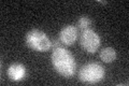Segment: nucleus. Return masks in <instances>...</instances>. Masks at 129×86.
I'll return each mask as SVG.
<instances>
[{"mask_svg": "<svg viewBox=\"0 0 129 86\" xmlns=\"http://www.w3.org/2000/svg\"><path fill=\"white\" fill-rule=\"evenodd\" d=\"M51 61L55 71L63 77H72L76 71V61L70 51L62 46L56 47L51 55Z\"/></svg>", "mask_w": 129, "mask_h": 86, "instance_id": "obj_1", "label": "nucleus"}, {"mask_svg": "<svg viewBox=\"0 0 129 86\" xmlns=\"http://www.w3.org/2000/svg\"><path fill=\"white\" fill-rule=\"evenodd\" d=\"M106 75V69L99 63H88L80 69L79 80L85 84H97Z\"/></svg>", "mask_w": 129, "mask_h": 86, "instance_id": "obj_2", "label": "nucleus"}, {"mask_svg": "<svg viewBox=\"0 0 129 86\" xmlns=\"http://www.w3.org/2000/svg\"><path fill=\"white\" fill-rule=\"evenodd\" d=\"M25 41L28 47L40 53L46 52L50 48H52L51 39L48 38L45 32L40 29H32L28 31Z\"/></svg>", "mask_w": 129, "mask_h": 86, "instance_id": "obj_3", "label": "nucleus"}, {"mask_svg": "<svg viewBox=\"0 0 129 86\" xmlns=\"http://www.w3.org/2000/svg\"><path fill=\"white\" fill-rule=\"evenodd\" d=\"M80 44L81 47L86 53L95 54L100 47L101 39H100V36L94 29L89 28V29L82 31V35L80 37Z\"/></svg>", "mask_w": 129, "mask_h": 86, "instance_id": "obj_4", "label": "nucleus"}, {"mask_svg": "<svg viewBox=\"0 0 129 86\" xmlns=\"http://www.w3.org/2000/svg\"><path fill=\"white\" fill-rule=\"evenodd\" d=\"M78 36H79L78 28L73 25H67L59 31L58 39L61 42V44L70 46L75 43V41L78 40Z\"/></svg>", "mask_w": 129, "mask_h": 86, "instance_id": "obj_5", "label": "nucleus"}, {"mask_svg": "<svg viewBox=\"0 0 129 86\" xmlns=\"http://www.w3.org/2000/svg\"><path fill=\"white\" fill-rule=\"evenodd\" d=\"M7 74L10 80L14 82H19L24 80V77L26 75V68L23 64L19 63L11 64L7 70Z\"/></svg>", "mask_w": 129, "mask_h": 86, "instance_id": "obj_6", "label": "nucleus"}, {"mask_svg": "<svg viewBox=\"0 0 129 86\" xmlns=\"http://www.w3.org/2000/svg\"><path fill=\"white\" fill-rule=\"evenodd\" d=\"M100 59H101L103 63L106 64H112L113 61L116 59V57H117V53L116 51L114 50L113 47H104L102 48L101 51H100Z\"/></svg>", "mask_w": 129, "mask_h": 86, "instance_id": "obj_7", "label": "nucleus"}, {"mask_svg": "<svg viewBox=\"0 0 129 86\" xmlns=\"http://www.w3.org/2000/svg\"><path fill=\"white\" fill-rule=\"evenodd\" d=\"M76 28H79L82 31L89 29V28H91V19L88 16H81L78 19V23H76Z\"/></svg>", "mask_w": 129, "mask_h": 86, "instance_id": "obj_8", "label": "nucleus"}, {"mask_svg": "<svg viewBox=\"0 0 129 86\" xmlns=\"http://www.w3.org/2000/svg\"><path fill=\"white\" fill-rule=\"evenodd\" d=\"M51 44H52V48H56V47H59L61 42L59 41V39H54V40H51Z\"/></svg>", "mask_w": 129, "mask_h": 86, "instance_id": "obj_9", "label": "nucleus"}, {"mask_svg": "<svg viewBox=\"0 0 129 86\" xmlns=\"http://www.w3.org/2000/svg\"><path fill=\"white\" fill-rule=\"evenodd\" d=\"M98 2H100V3H103V5H106V3H108V2H106V1H101V0H98Z\"/></svg>", "mask_w": 129, "mask_h": 86, "instance_id": "obj_10", "label": "nucleus"}]
</instances>
